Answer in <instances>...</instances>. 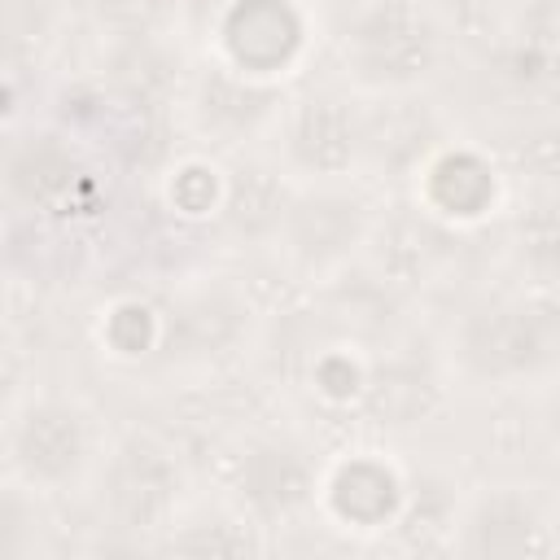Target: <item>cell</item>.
Instances as JSON below:
<instances>
[{
	"mask_svg": "<svg viewBox=\"0 0 560 560\" xmlns=\"http://www.w3.org/2000/svg\"><path fill=\"white\" fill-rule=\"evenodd\" d=\"M346 66L363 88L398 92L438 61V26L416 0H368L346 26Z\"/></svg>",
	"mask_w": 560,
	"mask_h": 560,
	"instance_id": "obj_1",
	"label": "cell"
},
{
	"mask_svg": "<svg viewBox=\"0 0 560 560\" xmlns=\"http://www.w3.org/2000/svg\"><path fill=\"white\" fill-rule=\"evenodd\" d=\"M459 350L477 376H529L547 368L560 350V306L547 298H512L490 311H477L464 324Z\"/></svg>",
	"mask_w": 560,
	"mask_h": 560,
	"instance_id": "obj_2",
	"label": "cell"
},
{
	"mask_svg": "<svg viewBox=\"0 0 560 560\" xmlns=\"http://www.w3.org/2000/svg\"><path fill=\"white\" fill-rule=\"evenodd\" d=\"M4 455L26 490H61L92 455L88 416L66 398H26L9 416Z\"/></svg>",
	"mask_w": 560,
	"mask_h": 560,
	"instance_id": "obj_3",
	"label": "cell"
},
{
	"mask_svg": "<svg viewBox=\"0 0 560 560\" xmlns=\"http://www.w3.org/2000/svg\"><path fill=\"white\" fill-rule=\"evenodd\" d=\"M219 48L228 70L267 83L302 57L306 18L293 0H228L219 18Z\"/></svg>",
	"mask_w": 560,
	"mask_h": 560,
	"instance_id": "obj_4",
	"label": "cell"
},
{
	"mask_svg": "<svg viewBox=\"0 0 560 560\" xmlns=\"http://www.w3.org/2000/svg\"><path fill=\"white\" fill-rule=\"evenodd\" d=\"M179 499V464L153 438H127L105 468V512L118 529H158Z\"/></svg>",
	"mask_w": 560,
	"mask_h": 560,
	"instance_id": "obj_5",
	"label": "cell"
},
{
	"mask_svg": "<svg viewBox=\"0 0 560 560\" xmlns=\"http://www.w3.org/2000/svg\"><path fill=\"white\" fill-rule=\"evenodd\" d=\"M284 149L289 162L302 175L315 179H337L354 166L359 144H363V127L359 114L350 109V101L332 96V92H311L293 105L289 114V131H284Z\"/></svg>",
	"mask_w": 560,
	"mask_h": 560,
	"instance_id": "obj_6",
	"label": "cell"
},
{
	"mask_svg": "<svg viewBox=\"0 0 560 560\" xmlns=\"http://www.w3.org/2000/svg\"><path fill=\"white\" fill-rule=\"evenodd\" d=\"M284 245L302 267H328L346 258L363 236V206L337 192H311L284 206Z\"/></svg>",
	"mask_w": 560,
	"mask_h": 560,
	"instance_id": "obj_7",
	"label": "cell"
},
{
	"mask_svg": "<svg viewBox=\"0 0 560 560\" xmlns=\"http://www.w3.org/2000/svg\"><path fill=\"white\" fill-rule=\"evenodd\" d=\"M324 503L337 521L354 529H381L402 508V481L398 472L376 455H350L341 459L324 481Z\"/></svg>",
	"mask_w": 560,
	"mask_h": 560,
	"instance_id": "obj_8",
	"label": "cell"
},
{
	"mask_svg": "<svg viewBox=\"0 0 560 560\" xmlns=\"http://www.w3.org/2000/svg\"><path fill=\"white\" fill-rule=\"evenodd\" d=\"M494 197H499L494 166L472 149H446L424 166V201L455 223L481 219L494 206Z\"/></svg>",
	"mask_w": 560,
	"mask_h": 560,
	"instance_id": "obj_9",
	"label": "cell"
},
{
	"mask_svg": "<svg viewBox=\"0 0 560 560\" xmlns=\"http://www.w3.org/2000/svg\"><path fill=\"white\" fill-rule=\"evenodd\" d=\"M315 490L311 464L302 451L289 442H262L241 459V494L254 512L262 516H284L293 512L306 494Z\"/></svg>",
	"mask_w": 560,
	"mask_h": 560,
	"instance_id": "obj_10",
	"label": "cell"
},
{
	"mask_svg": "<svg viewBox=\"0 0 560 560\" xmlns=\"http://www.w3.org/2000/svg\"><path fill=\"white\" fill-rule=\"evenodd\" d=\"M79 179V162L66 144H57V136H26L9 144L4 158V184L9 197L22 206H57L61 197H70Z\"/></svg>",
	"mask_w": 560,
	"mask_h": 560,
	"instance_id": "obj_11",
	"label": "cell"
},
{
	"mask_svg": "<svg viewBox=\"0 0 560 560\" xmlns=\"http://www.w3.org/2000/svg\"><path fill=\"white\" fill-rule=\"evenodd\" d=\"M542 516L538 508L516 494V490H494L486 494L472 516H468V551L477 556H516V551H538L542 538Z\"/></svg>",
	"mask_w": 560,
	"mask_h": 560,
	"instance_id": "obj_12",
	"label": "cell"
},
{
	"mask_svg": "<svg viewBox=\"0 0 560 560\" xmlns=\"http://www.w3.org/2000/svg\"><path fill=\"white\" fill-rule=\"evenodd\" d=\"M171 341H184V354H214L219 346H232L241 332V306L228 293H197L188 302H179L166 324Z\"/></svg>",
	"mask_w": 560,
	"mask_h": 560,
	"instance_id": "obj_13",
	"label": "cell"
},
{
	"mask_svg": "<svg viewBox=\"0 0 560 560\" xmlns=\"http://www.w3.org/2000/svg\"><path fill=\"white\" fill-rule=\"evenodd\" d=\"M516 249L538 280H560V197L534 201L516 219Z\"/></svg>",
	"mask_w": 560,
	"mask_h": 560,
	"instance_id": "obj_14",
	"label": "cell"
}]
</instances>
